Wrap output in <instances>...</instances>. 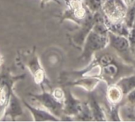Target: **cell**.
Masks as SVG:
<instances>
[{
  "label": "cell",
  "mask_w": 135,
  "mask_h": 122,
  "mask_svg": "<svg viewBox=\"0 0 135 122\" xmlns=\"http://www.w3.org/2000/svg\"><path fill=\"white\" fill-rule=\"evenodd\" d=\"M3 63H4V59H3V56H2V53L0 52V67L3 65Z\"/></svg>",
  "instance_id": "obj_15"
},
{
  "label": "cell",
  "mask_w": 135,
  "mask_h": 122,
  "mask_svg": "<svg viewBox=\"0 0 135 122\" xmlns=\"http://www.w3.org/2000/svg\"><path fill=\"white\" fill-rule=\"evenodd\" d=\"M25 79V75H13L9 70L5 69L0 75V120H2L8 106L13 87L18 81Z\"/></svg>",
  "instance_id": "obj_2"
},
{
  "label": "cell",
  "mask_w": 135,
  "mask_h": 122,
  "mask_svg": "<svg viewBox=\"0 0 135 122\" xmlns=\"http://www.w3.org/2000/svg\"><path fill=\"white\" fill-rule=\"evenodd\" d=\"M129 42L131 44H135V29H133L129 34Z\"/></svg>",
  "instance_id": "obj_13"
},
{
  "label": "cell",
  "mask_w": 135,
  "mask_h": 122,
  "mask_svg": "<svg viewBox=\"0 0 135 122\" xmlns=\"http://www.w3.org/2000/svg\"><path fill=\"white\" fill-rule=\"evenodd\" d=\"M21 102H22V104L25 106V107L31 114L33 118V121H61V119H59V118H57L56 116H55L54 114H52L51 113H50L49 111L46 110L45 109L42 107L34 106L32 104H29L25 99H22Z\"/></svg>",
  "instance_id": "obj_5"
},
{
  "label": "cell",
  "mask_w": 135,
  "mask_h": 122,
  "mask_svg": "<svg viewBox=\"0 0 135 122\" xmlns=\"http://www.w3.org/2000/svg\"><path fill=\"white\" fill-rule=\"evenodd\" d=\"M106 44V36L100 35L94 31H92L89 33L88 37L85 39L83 57L87 58L91 56V54L103 47Z\"/></svg>",
  "instance_id": "obj_4"
},
{
  "label": "cell",
  "mask_w": 135,
  "mask_h": 122,
  "mask_svg": "<svg viewBox=\"0 0 135 122\" xmlns=\"http://www.w3.org/2000/svg\"><path fill=\"white\" fill-rule=\"evenodd\" d=\"M17 60H19L18 65L25 67L29 71L33 81L41 87L42 91L46 90L45 87L51 88L50 81L36 53V47L22 52H18Z\"/></svg>",
  "instance_id": "obj_1"
},
{
  "label": "cell",
  "mask_w": 135,
  "mask_h": 122,
  "mask_svg": "<svg viewBox=\"0 0 135 122\" xmlns=\"http://www.w3.org/2000/svg\"><path fill=\"white\" fill-rule=\"evenodd\" d=\"M87 4L92 10H96L98 8L99 2L98 0H87Z\"/></svg>",
  "instance_id": "obj_12"
},
{
  "label": "cell",
  "mask_w": 135,
  "mask_h": 122,
  "mask_svg": "<svg viewBox=\"0 0 135 122\" xmlns=\"http://www.w3.org/2000/svg\"><path fill=\"white\" fill-rule=\"evenodd\" d=\"M64 93H65V96L63 99V109H62L63 114L71 116V115H76L80 114L82 110L81 103L73 97L70 92L64 91Z\"/></svg>",
  "instance_id": "obj_7"
},
{
  "label": "cell",
  "mask_w": 135,
  "mask_h": 122,
  "mask_svg": "<svg viewBox=\"0 0 135 122\" xmlns=\"http://www.w3.org/2000/svg\"><path fill=\"white\" fill-rule=\"evenodd\" d=\"M110 40L112 45L118 51L123 52L128 50L130 47L129 40L123 36L115 35L113 33H110Z\"/></svg>",
  "instance_id": "obj_8"
},
{
  "label": "cell",
  "mask_w": 135,
  "mask_h": 122,
  "mask_svg": "<svg viewBox=\"0 0 135 122\" xmlns=\"http://www.w3.org/2000/svg\"><path fill=\"white\" fill-rule=\"evenodd\" d=\"M135 86V78H131L129 79H125L123 82V91L124 90L125 92L130 91L131 89H132Z\"/></svg>",
  "instance_id": "obj_10"
},
{
  "label": "cell",
  "mask_w": 135,
  "mask_h": 122,
  "mask_svg": "<svg viewBox=\"0 0 135 122\" xmlns=\"http://www.w3.org/2000/svg\"><path fill=\"white\" fill-rule=\"evenodd\" d=\"M28 95L32 98L33 102H36L34 106L42 107L61 119L60 116L63 114V102L57 100L51 92H49L47 90H43L40 94H29Z\"/></svg>",
  "instance_id": "obj_3"
},
{
  "label": "cell",
  "mask_w": 135,
  "mask_h": 122,
  "mask_svg": "<svg viewBox=\"0 0 135 122\" xmlns=\"http://www.w3.org/2000/svg\"><path fill=\"white\" fill-rule=\"evenodd\" d=\"M51 1H53V2H57V3L60 4L59 0H40V7H41L42 9H43V8H44V6H46V4H47V2H51Z\"/></svg>",
  "instance_id": "obj_14"
},
{
  "label": "cell",
  "mask_w": 135,
  "mask_h": 122,
  "mask_svg": "<svg viewBox=\"0 0 135 122\" xmlns=\"http://www.w3.org/2000/svg\"><path fill=\"white\" fill-rule=\"evenodd\" d=\"M103 72H104V75L106 77H108V78H114L118 73V67H117L116 65H115V64H113L112 63V64H110L108 65L104 66Z\"/></svg>",
  "instance_id": "obj_9"
},
{
  "label": "cell",
  "mask_w": 135,
  "mask_h": 122,
  "mask_svg": "<svg viewBox=\"0 0 135 122\" xmlns=\"http://www.w3.org/2000/svg\"><path fill=\"white\" fill-rule=\"evenodd\" d=\"M113 61V58L112 56L110 55H104L103 56L100 60V63L103 65V66H106V65H108L110 64H112Z\"/></svg>",
  "instance_id": "obj_11"
},
{
  "label": "cell",
  "mask_w": 135,
  "mask_h": 122,
  "mask_svg": "<svg viewBox=\"0 0 135 122\" xmlns=\"http://www.w3.org/2000/svg\"><path fill=\"white\" fill-rule=\"evenodd\" d=\"M24 115V110L22 107V102L19 99L14 91L12 92L8 106L6 109L5 114L2 120H5L6 118H10L12 121H16L17 118Z\"/></svg>",
  "instance_id": "obj_6"
}]
</instances>
